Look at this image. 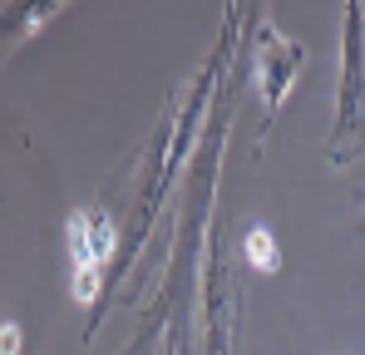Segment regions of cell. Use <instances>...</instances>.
<instances>
[{"label":"cell","instance_id":"obj_1","mask_svg":"<svg viewBox=\"0 0 365 355\" xmlns=\"http://www.w3.org/2000/svg\"><path fill=\"white\" fill-rule=\"evenodd\" d=\"M114 247V227L109 217L79 207L69 217V282H74V296L89 306L99 296V277H104V257Z\"/></svg>","mask_w":365,"mask_h":355},{"label":"cell","instance_id":"obj_2","mask_svg":"<svg viewBox=\"0 0 365 355\" xmlns=\"http://www.w3.org/2000/svg\"><path fill=\"white\" fill-rule=\"evenodd\" d=\"M247 262L262 267V272H277V267H282V252H277V242H272L267 227H252V232H247Z\"/></svg>","mask_w":365,"mask_h":355},{"label":"cell","instance_id":"obj_3","mask_svg":"<svg viewBox=\"0 0 365 355\" xmlns=\"http://www.w3.org/2000/svg\"><path fill=\"white\" fill-rule=\"evenodd\" d=\"M15 346H20V331H15V321H5V355H15Z\"/></svg>","mask_w":365,"mask_h":355}]
</instances>
